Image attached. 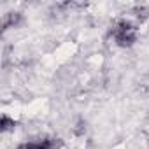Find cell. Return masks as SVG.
Wrapping results in <instances>:
<instances>
[{"label": "cell", "mask_w": 149, "mask_h": 149, "mask_svg": "<svg viewBox=\"0 0 149 149\" xmlns=\"http://www.w3.org/2000/svg\"><path fill=\"white\" fill-rule=\"evenodd\" d=\"M111 33H112L116 44L121 46V47H130V46H133L137 42V28L128 19H119L114 25Z\"/></svg>", "instance_id": "cell-1"}, {"label": "cell", "mask_w": 149, "mask_h": 149, "mask_svg": "<svg viewBox=\"0 0 149 149\" xmlns=\"http://www.w3.org/2000/svg\"><path fill=\"white\" fill-rule=\"evenodd\" d=\"M19 21H21V13H7V14H4L2 26H4V30H7V28L16 26Z\"/></svg>", "instance_id": "cell-2"}, {"label": "cell", "mask_w": 149, "mask_h": 149, "mask_svg": "<svg viewBox=\"0 0 149 149\" xmlns=\"http://www.w3.org/2000/svg\"><path fill=\"white\" fill-rule=\"evenodd\" d=\"M35 144H37V149H58L61 146V140L60 139H44Z\"/></svg>", "instance_id": "cell-3"}, {"label": "cell", "mask_w": 149, "mask_h": 149, "mask_svg": "<svg viewBox=\"0 0 149 149\" xmlns=\"http://www.w3.org/2000/svg\"><path fill=\"white\" fill-rule=\"evenodd\" d=\"M132 14H135V18H137L139 21H146V19L149 18V7H144V6H137V7H133Z\"/></svg>", "instance_id": "cell-4"}, {"label": "cell", "mask_w": 149, "mask_h": 149, "mask_svg": "<svg viewBox=\"0 0 149 149\" xmlns=\"http://www.w3.org/2000/svg\"><path fill=\"white\" fill-rule=\"evenodd\" d=\"M14 126H16V121L14 119H11L9 116H2V119H0V128H2V132H9V130H14Z\"/></svg>", "instance_id": "cell-5"}, {"label": "cell", "mask_w": 149, "mask_h": 149, "mask_svg": "<svg viewBox=\"0 0 149 149\" xmlns=\"http://www.w3.org/2000/svg\"><path fill=\"white\" fill-rule=\"evenodd\" d=\"M18 149H37V144L35 142H28V144H21Z\"/></svg>", "instance_id": "cell-6"}]
</instances>
